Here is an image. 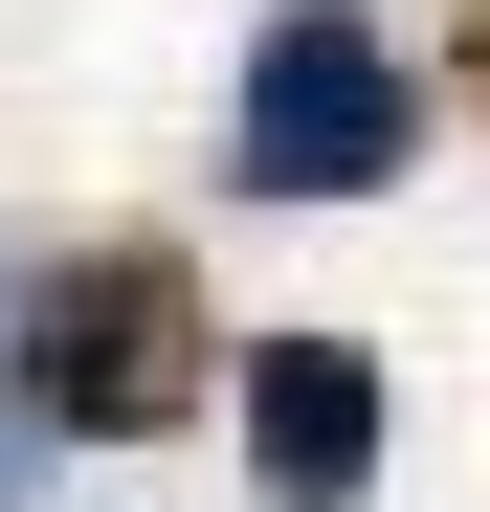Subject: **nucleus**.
Here are the masks:
<instances>
[{
    "instance_id": "nucleus-3",
    "label": "nucleus",
    "mask_w": 490,
    "mask_h": 512,
    "mask_svg": "<svg viewBox=\"0 0 490 512\" xmlns=\"http://www.w3.org/2000/svg\"><path fill=\"white\" fill-rule=\"evenodd\" d=\"M245 468L290 512H357L379 490V357L357 334H245Z\"/></svg>"
},
{
    "instance_id": "nucleus-2",
    "label": "nucleus",
    "mask_w": 490,
    "mask_h": 512,
    "mask_svg": "<svg viewBox=\"0 0 490 512\" xmlns=\"http://www.w3.org/2000/svg\"><path fill=\"white\" fill-rule=\"evenodd\" d=\"M201 290H179V245H90V268H45L23 290V423L45 446H134V423H179L201 401Z\"/></svg>"
},
{
    "instance_id": "nucleus-1",
    "label": "nucleus",
    "mask_w": 490,
    "mask_h": 512,
    "mask_svg": "<svg viewBox=\"0 0 490 512\" xmlns=\"http://www.w3.org/2000/svg\"><path fill=\"white\" fill-rule=\"evenodd\" d=\"M424 156V67L379 45V0H268L223 90V179L245 201H379Z\"/></svg>"
}]
</instances>
